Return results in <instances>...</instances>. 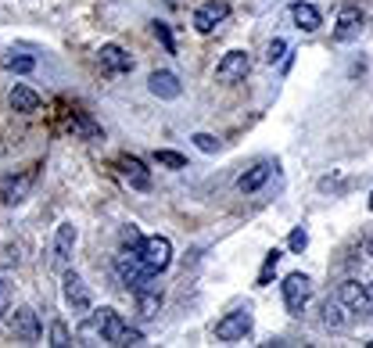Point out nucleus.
<instances>
[{
    "instance_id": "obj_1",
    "label": "nucleus",
    "mask_w": 373,
    "mask_h": 348,
    "mask_svg": "<svg viewBox=\"0 0 373 348\" xmlns=\"http://www.w3.org/2000/svg\"><path fill=\"white\" fill-rule=\"evenodd\" d=\"M130 331V323L122 320L115 309H94L90 320L83 323V334L87 338H101V341H108V345H122V334Z\"/></svg>"
},
{
    "instance_id": "obj_2",
    "label": "nucleus",
    "mask_w": 373,
    "mask_h": 348,
    "mask_svg": "<svg viewBox=\"0 0 373 348\" xmlns=\"http://www.w3.org/2000/svg\"><path fill=\"white\" fill-rule=\"evenodd\" d=\"M115 273L130 291H140V288H148V284H155V270H148V262H144L137 252H119L115 255Z\"/></svg>"
},
{
    "instance_id": "obj_3",
    "label": "nucleus",
    "mask_w": 373,
    "mask_h": 348,
    "mask_svg": "<svg viewBox=\"0 0 373 348\" xmlns=\"http://www.w3.org/2000/svg\"><path fill=\"white\" fill-rule=\"evenodd\" d=\"M252 331H255V316H252V309H234V313H226V316L216 323V338L226 341V345L244 341Z\"/></svg>"
},
{
    "instance_id": "obj_4",
    "label": "nucleus",
    "mask_w": 373,
    "mask_h": 348,
    "mask_svg": "<svg viewBox=\"0 0 373 348\" xmlns=\"http://www.w3.org/2000/svg\"><path fill=\"white\" fill-rule=\"evenodd\" d=\"M280 291H284L287 313H291V316H302V309L309 305V298H313V280H309L305 273H291V277H284Z\"/></svg>"
},
{
    "instance_id": "obj_5",
    "label": "nucleus",
    "mask_w": 373,
    "mask_h": 348,
    "mask_svg": "<svg viewBox=\"0 0 373 348\" xmlns=\"http://www.w3.org/2000/svg\"><path fill=\"white\" fill-rule=\"evenodd\" d=\"M338 298L348 305V313L373 316V284H363V280H345L341 288H338Z\"/></svg>"
},
{
    "instance_id": "obj_6",
    "label": "nucleus",
    "mask_w": 373,
    "mask_h": 348,
    "mask_svg": "<svg viewBox=\"0 0 373 348\" xmlns=\"http://www.w3.org/2000/svg\"><path fill=\"white\" fill-rule=\"evenodd\" d=\"M61 295H65V305H69L72 313H90V309H94L90 288H87V284H83V277L72 273V270H65V280H61Z\"/></svg>"
},
{
    "instance_id": "obj_7",
    "label": "nucleus",
    "mask_w": 373,
    "mask_h": 348,
    "mask_svg": "<svg viewBox=\"0 0 373 348\" xmlns=\"http://www.w3.org/2000/svg\"><path fill=\"white\" fill-rule=\"evenodd\" d=\"M248 69H252L248 51H226L219 58V65H216V79L219 83H241V79L248 76Z\"/></svg>"
},
{
    "instance_id": "obj_8",
    "label": "nucleus",
    "mask_w": 373,
    "mask_h": 348,
    "mask_svg": "<svg viewBox=\"0 0 373 348\" xmlns=\"http://www.w3.org/2000/svg\"><path fill=\"white\" fill-rule=\"evenodd\" d=\"M140 259L148 262V270L165 273V270L173 266V241H169V237H148V241H144Z\"/></svg>"
},
{
    "instance_id": "obj_9",
    "label": "nucleus",
    "mask_w": 373,
    "mask_h": 348,
    "mask_svg": "<svg viewBox=\"0 0 373 348\" xmlns=\"http://www.w3.org/2000/svg\"><path fill=\"white\" fill-rule=\"evenodd\" d=\"M11 334H15V341H22V345H36L40 341V316L29 309V305H18V309L11 313Z\"/></svg>"
},
{
    "instance_id": "obj_10",
    "label": "nucleus",
    "mask_w": 373,
    "mask_h": 348,
    "mask_svg": "<svg viewBox=\"0 0 373 348\" xmlns=\"http://www.w3.org/2000/svg\"><path fill=\"white\" fill-rule=\"evenodd\" d=\"M359 33H363V11L356 4H345L334 22V40L338 44H352V40H359Z\"/></svg>"
},
{
    "instance_id": "obj_11",
    "label": "nucleus",
    "mask_w": 373,
    "mask_h": 348,
    "mask_svg": "<svg viewBox=\"0 0 373 348\" xmlns=\"http://www.w3.org/2000/svg\"><path fill=\"white\" fill-rule=\"evenodd\" d=\"M72 248H76V227H72V223H61L58 234H54V259H51L54 270H61V273L69 270V262H72Z\"/></svg>"
},
{
    "instance_id": "obj_12",
    "label": "nucleus",
    "mask_w": 373,
    "mask_h": 348,
    "mask_svg": "<svg viewBox=\"0 0 373 348\" xmlns=\"http://www.w3.org/2000/svg\"><path fill=\"white\" fill-rule=\"evenodd\" d=\"M226 15H230V4H226V0H209V4H201L194 11V29L198 33H212L216 26L226 22Z\"/></svg>"
},
{
    "instance_id": "obj_13",
    "label": "nucleus",
    "mask_w": 373,
    "mask_h": 348,
    "mask_svg": "<svg viewBox=\"0 0 373 348\" xmlns=\"http://www.w3.org/2000/svg\"><path fill=\"white\" fill-rule=\"evenodd\" d=\"M97 61H101V72H105V76H122V72L133 69V58L122 51L119 44H105V47L97 51Z\"/></svg>"
},
{
    "instance_id": "obj_14",
    "label": "nucleus",
    "mask_w": 373,
    "mask_h": 348,
    "mask_svg": "<svg viewBox=\"0 0 373 348\" xmlns=\"http://www.w3.org/2000/svg\"><path fill=\"white\" fill-rule=\"evenodd\" d=\"M148 90H151L158 101H176V97L183 94L180 79H176V72H169V69H158V72H151V79H148Z\"/></svg>"
},
{
    "instance_id": "obj_15",
    "label": "nucleus",
    "mask_w": 373,
    "mask_h": 348,
    "mask_svg": "<svg viewBox=\"0 0 373 348\" xmlns=\"http://www.w3.org/2000/svg\"><path fill=\"white\" fill-rule=\"evenodd\" d=\"M119 169H122V180H126L130 187H137V191H148L151 187V173H148V166H144L140 158L122 155L119 158Z\"/></svg>"
},
{
    "instance_id": "obj_16",
    "label": "nucleus",
    "mask_w": 373,
    "mask_h": 348,
    "mask_svg": "<svg viewBox=\"0 0 373 348\" xmlns=\"http://www.w3.org/2000/svg\"><path fill=\"white\" fill-rule=\"evenodd\" d=\"M273 169H277L273 162H259V166H252L248 173L237 176V191H241V194H255L259 187H266V180L273 176Z\"/></svg>"
},
{
    "instance_id": "obj_17",
    "label": "nucleus",
    "mask_w": 373,
    "mask_h": 348,
    "mask_svg": "<svg viewBox=\"0 0 373 348\" xmlns=\"http://www.w3.org/2000/svg\"><path fill=\"white\" fill-rule=\"evenodd\" d=\"M291 18H295V26L302 33H316L323 26V15L313 4H305V0H295V4H291Z\"/></svg>"
},
{
    "instance_id": "obj_18",
    "label": "nucleus",
    "mask_w": 373,
    "mask_h": 348,
    "mask_svg": "<svg viewBox=\"0 0 373 348\" xmlns=\"http://www.w3.org/2000/svg\"><path fill=\"white\" fill-rule=\"evenodd\" d=\"M348 305L341 302V298H330V302H323V327L327 331H345L348 327Z\"/></svg>"
},
{
    "instance_id": "obj_19",
    "label": "nucleus",
    "mask_w": 373,
    "mask_h": 348,
    "mask_svg": "<svg viewBox=\"0 0 373 348\" xmlns=\"http://www.w3.org/2000/svg\"><path fill=\"white\" fill-rule=\"evenodd\" d=\"M133 298H137V309L144 316H158V309H162V288L158 284H148V288L133 291Z\"/></svg>"
},
{
    "instance_id": "obj_20",
    "label": "nucleus",
    "mask_w": 373,
    "mask_h": 348,
    "mask_svg": "<svg viewBox=\"0 0 373 348\" xmlns=\"http://www.w3.org/2000/svg\"><path fill=\"white\" fill-rule=\"evenodd\" d=\"M69 130H72V137H79V140H101L105 133H101V126L87 115V112H76L72 115V122H69Z\"/></svg>"
},
{
    "instance_id": "obj_21",
    "label": "nucleus",
    "mask_w": 373,
    "mask_h": 348,
    "mask_svg": "<svg viewBox=\"0 0 373 348\" xmlns=\"http://www.w3.org/2000/svg\"><path fill=\"white\" fill-rule=\"evenodd\" d=\"M8 105H11V112L29 115V112H36V108H40V97H36V90H29V87H15V90H11V97H8Z\"/></svg>"
},
{
    "instance_id": "obj_22",
    "label": "nucleus",
    "mask_w": 373,
    "mask_h": 348,
    "mask_svg": "<svg viewBox=\"0 0 373 348\" xmlns=\"http://www.w3.org/2000/svg\"><path fill=\"white\" fill-rule=\"evenodd\" d=\"M144 241H148V237H140V230L133 227V223H126V227H122L119 230V244H122V252H144Z\"/></svg>"
},
{
    "instance_id": "obj_23",
    "label": "nucleus",
    "mask_w": 373,
    "mask_h": 348,
    "mask_svg": "<svg viewBox=\"0 0 373 348\" xmlns=\"http://www.w3.org/2000/svg\"><path fill=\"white\" fill-rule=\"evenodd\" d=\"M33 187V173H26L22 180H18V183H8V191H4V201L8 205H18V201H22L26 198V191Z\"/></svg>"
},
{
    "instance_id": "obj_24",
    "label": "nucleus",
    "mask_w": 373,
    "mask_h": 348,
    "mask_svg": "<svg viewBox=\"0 0 373 348\" xmlns=\"http://www.w3.org/2000/svg\"><path fill=\"white\" fill-rule=\"evenodd\" d=\"M4 69H8V72H15V76H26V72H33V69H36V61H33L29 54H18V58L11 54V58H4Z\"/></svg>"
},
{
    "instance_id": "obj_25",
    "label": "nucleus",
    "mask_w": 373,
    "mask_h": 348,
    "mask_svg": "<svg viewBox=\"0 0 373 348\" xmlns=\"http://www.w3.org/2000/svg\"><path fill=\"white\" fill-rule=\"evenodd\" d=\"M277 262H280V252L273 248V252L266 255V262H262V270H259V280H255V288H266V284H269V277L277 273Z\"/></svg>"
},
{
    "instance_id": "obj_26",
    "label": "nucleus",
    "mask_w": 373,
    "mask_h": 348,
    "mask_svg": "<svg viewBox=\"0 0 373 348\" xmlns=\"http://www.w3.org/2000/svg\"><path fill=\"white\" fill-rule=\"evenodd\" d=\"M155 162L158 166H165V169H186V158L180 155V151H155Z\"/></svg>"
},
{
    "instance_id": "obj_27",
    "label": "nucleus",
    "mask_w": 373,
    "mask_h": 348,
    "mask_svg": "<svg viewBox=\"0 0 373 348\" xmlns=\"http://www.w3.org/2000/svg\"><path fill=\"white\" fill-rule=\"evenodd\" d=\"M51 345H54V348H69V345H72L69 327L61 323V320H54V323H51Z\"/></svg>"
},
{
    "instance_id": "obj_28",
    "label": "nucleus",
    "mask_w": 373,
    "mask_h": 348,
    "mask_svg": "<svg viewBox=\"0 0 373 348\" xmlns=\"http://www.w3.org/2000/svg\"><path fill=\"white\" fill-rule=\"evenodd\" d=\"M287 248H291L295 255H302V252L309 248V234H305V227H295V230H291V237H287Z\"/></svg>"
},
{
    "instance_id": "obj_29",
    "label": "nucleus",
    "mask_w": 373,
    "mask_h": 348,
    "mask_svg": "<svg viewBox=\"0 0 373 348\" xmlns=\"http://www.w3.org/2000/svg\"><path fill=\"white\" fill-rule=\"evenodd\" d=\"M155 36H158V44L165 47V54H176V40H173V33H169L165 22H155Z\"/></svg>"
},
{
    "instance_id": "obj_30",
    "label": "nucleus",
    "mask_w": 373,
    "mask_h": 348,
    "mask_svg": "<svg viewBox=\"0 0 373 348\" xmlns=\"http://www.w3.org/2000/svg\"><path fill=\"white\" fill-rule=\"evenodd\" d=\"M191 140L198 144V151H205V155H216L219 151V137H212V133H194Z\"/></svg>"
},
{
    "instance_id": "obj_31",
    "label": "nucleus",
    "mask_w": 373,
    "mask_h": 348,
    "mask_svg": "<svg viewBox=\"0 0 373 348\" xmlns=\"http://www.w3.org/2000/svg\"><path fill=\"white\" fill-rule=\"evenodd\" d=\"M284 54H287V44H284V40H273V44L266 47V61H269V65H273V61H280Z\"/></svg>"
},
{
    "instance_id": "obj_32",
    "label": "nucleus",
    "mask_w": 373,
    "mask_h": 348,
    "mask_svg": "<svg viewBox=\"0 0 373 348\" xmlns=\"http://www.w3.org/2000/svg\"><path fill=\"white\" fill-rule=\"evenodd\" d=\"M140 341H144V334H140V331H133V327H130L126 334H122V345H140Z\"/></svg>"
},
{
    "instance_id": "obj_33",
    "label": "nucleus",
    "mask_w": 373,
    "mask_h": 348,
    "mask_svg": "<svg viewBox=\"0 0 373 348\" xmlns=\"http://www.w3.org/2000/svg\"><path fill=\"white\" fill-rule=\"evenodd\" d=\"M8 309V291H0V313Z\"/></svg>"
},
{
    "instance_id": "obj_34",
    "label": "nucleus",
    "mask_w": 373,
    "mask_h": 348,
    "mask_svg": "<svg viewBox=\"0 0 373 348\" xmlns=\"http://www.w3.org/2000/svg\"><path fill=\"white\" fill-rule=\"evenodd\" d=\"M370 212H373V194H370Z\"/></svg>"
},
{
    "instance_id": "obj_35",
    "label": "nucleus",
    "mask_w": 373,
    "mask_h": 348,
    "mask_svg": "<svg viewBox=\"0 0 373 348\" xmlns=\"http://www.w3.org/2000/svg\"><path fill=\"white\" fill-rule=\"evenodd\" d=\"M0 291H8V288H4V284H0Z\"/></svg>"
},
{
    "instance_id": "obj_36",
    "label": "nucleus",
    "mask_w": 373,
    "mask_h": 348,
    "mask_svg": "<svg viewBox=\"0 0 373 348\" xmlns=\"http://www.w3.org/2000/svg\"><path fill=\"white\" fill-rule=\"evenodd\" d=\"M370 348H373V341H370Z\"/></svg>"
}]
</instances>
